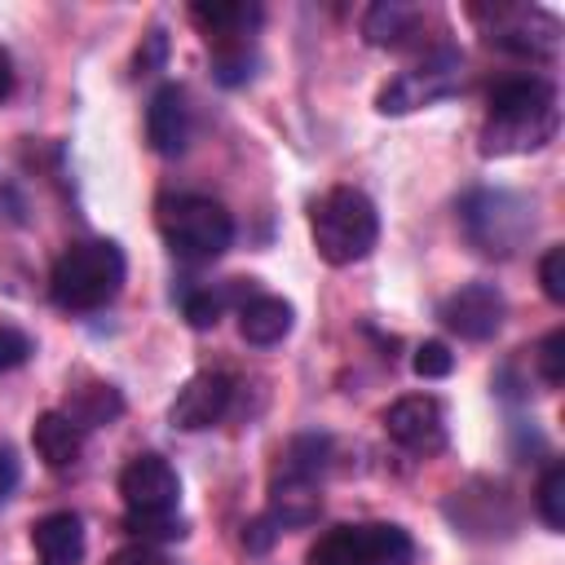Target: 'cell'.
Segmentation results:
<instances>
[{"label":"cell","mask_w":565,"mask_h":565,"mask_svg":"<svg viewBox=\"0 0 565 565\" xmlns=\"http://www.w3.org/2000/svg\"><path fill=\"white\" fill-rule=\"evenodd\" d=\"M119 499H124V530L137 534V543L150 539H185V521H181V477L177 468L146 450L132 455L119 472Z\"/></svg>","instance_id":"3957f363"},{"label":"cell","mask_w":565,"mask_h":565,"mask_svg":"<svg viewBox=\"0 0 565 565\" xmlns=\"http://www.w3.org/2000/svg\"><path fill=\"white\" fill-rule=\"evenodd\" d=\"M13 84H18V75H13V57H9V49L0 44V102L13 93Z\"/></svg>","instance_id":"1f68e13d"},{"label":"cell","mask_w":565,"mask_h":565,"mask_svg":"<svg viewBox=\"0 0 565 565\" xmlns=\"http://www.w3.org/2000/svg\"><path fill=\"white\" fill-rule=\"evenodd\" d=\"M163 62H168V35H163V26H150L132 53V75H154V71H163Z\"/></svg>","instance_id":"4316f807"},{"label":"cell","mask_w":565,"mask_h":565,"mask_svg":"<svg viewBox=\"0 0 565 565\" xmlns=\"http://www.w3.org/2000/svg\"><path fill=\"white\" fill-rule=\"evenodd\" d=\"M539 282H543V296L552 305H565V247H547L543 260H539Z\"/></svg>","instance_id":"83f0119b"},{"label":"cell","mask_w":565,"mask_h":565,"mask_svg":"<svg viewBox=\"0 0 565 565\" xmlns=\"http://www.w3.org/2000/svg\"><path fill=\"white\" fill-rule=\"evenodd\" d=\"M154 225L185 265H212L234 243V216L207 194H163L154 203Z\"/></svg>","instance_id":"52a82bcc"},{"label":"cell","mask_w":565,"mask_h":565,"mask_svg":"<svg viewBox=\"0 0 565 565\" xmlns=\"http://www.w3.org/2000/svg\"><path fill=\"white\" fill-rule=\"evenodd\" d=\"M446 516L455 521V530L477 534V539H494V534H508L512 530L508 494L499 486H490V481H472V486L455 490L446 499Z\"/></svg>","instance_id":"9a60e30c"},{"label":"cell","mask_w":565,"mask_h":565,"mask_svg":"<svg viewBox=\"0 0 565 565\" xmlns=\"http://www.w3.org/2000/svg\"><path fill=\"white\" fill-rule=\"evenodd\" d=\"M331 463V437L327 433H296L269 472V503L265 516L274 530H305L322 512V472Z\"/></svg>","instance_id":"7a4b0ae2"},{"label":"cell","mask_w":565,"mask_h":565,"mask_svg":"<svg viewBox=\"0 0 565 565\" xmlns=\"http://www.w3.org/2000/svg\"><path fill=\"white\" fill-rule=\"evenodd\" d=\"M561 128V97L547 79L539 75H512L490 88L486 119H481V154L486 159H508V154H530L543 150Z\"/></svg>","instance_id":"6da1fadb"},{"label":"cell","mask_w":565,"mask_h":565,"mask_svg":"<svg viewBox=\"0 0 565 565\" xmlns=\"http://www.w3.org/2000/svg\"><path fill=\"white\" fill-rule=\"evenodd\" d=\"M415 539L393 521H344L318 534L305 565H411Z\"/></svg>","instance_id":"30bf717a"},{"label":"cell","mask_w":565,"mask_h":565,"mask_svg":"<svg viewBox=\"0 0 565 565\" xmlns=\"http://www.w3.org/2000/svg\"><path fill=\"white\" fill-rule=\"evenodd\" d=\"M190 137H194L190 97H185L181 84H163V88L150 97V106H146V141H150L154 154L177 159V154H185Z\"/></svg>","instance_id":"2e32d148"},{"label":"cell","mask_w":565,"mask_h":565,"mask_svg":"<svg viewBox=\"0 0 565 565\" xmlns=\"http://www.w3.org/2000/svg\"><path fill=\"white\" fill-rule=\"evenodd\" d=\"M230 402H234V380L225 371H199L177 388V397L168 406V419L181 433H203V428L225 419Z\"/></svg>","instance_id":"5bb4252c"},{"label":"cell","mask_w":565,"mask_h":565,"mask_svg":"<svg viewBox=\"0 0 565 565\" xmlns=\"http://www.w3.org/2000/svg\"><path fill=\"white\" fill-rule=\"evenodd\" d=\"M31 446H35V455L44 459V468L66 472V468H75L79 455H84V433H79L62 411H44V415H35V424H31Z\"/></svg>","instance_id":"44dd1931"},{"label":"cell","mask_w":565,"mask_h":565,"mask_svg":"<svg viewBox=\"0 0 565 565\" xmlns=\"http://www.w3.org/2000/svg\"><path fill=\"white\" fill-rule=\"evenodd\" d=\"M35 565H79L84 561V525L75 512H49L31 525Z\"/></svg>","instance_id":"ffe728a7"},{"label":"cell","mask_w":565,"mask_h":565,"mask_svg":"<svg viewBox=\"0 0 565 565\" xmlns=\"http://www.w3.org/2000/svg\"><path fill=\"white\" fill-rule=\"evenodd\" d=\"M274 539H278V530H274V521H269L265 512H260L252 525H243V547H247V552H269Z\"/></svg>","instance_id":"f546056e"},{"label":"cell","mask_w":565,"mask_h":565,"mask_svg":"<svg viewBox=\"0 0 565 565\" xmlns=\"http://www.w3.org/2000/svg\"><path fill=\"white\" fill-rule=\"evenodd\" d=\"M260 4L252 0H199L190 4V22L199 26L207 53H212V79L225 88H238L256 75V26Z\"/></svg>","instance_id":"5b68a950"},{"label":"cell","mask_w":565,"mask_h":565,"mask_svg":"<svg viewBox=\"0 0 565 565\" xmlns=\"http://www.w3.org/2000/svg\"><path fill=\"white\" fill-rule=\"evenodd\" d=\"M79 433L88 428H102V424H115L124 415V393L106 380H93V375H79L75 384H66V402L57 406Z\"/></svg>","instance_id":"ac0fdd59"},{"label":"cell","mask_w":565,"mask_h":565,"mask_svg":"<svg viewBox=\"0 0 565 565\" xmlns=\"http://www.w3.org/2000/svg\"><path fill=\"white\" fill-rule=\"evenodd\" d=\"M534 508L543 516L547 530H565V463L552 459L539 477V490H534Z\"/></svg>","instance_id":"603a6c76"},{"label":"cell","mask_w":565,"mask_h":565,"mask_svg":"<svg viewBox=\"0 0 565 565\" xmlns=\"http://www.w3.org/2000/svg\"><path fill=\"white\" fill-rule=\"evenodd\" d=\"M459 230L468 247H477L490 260L516 256L534 234V203L516 190L477 185L459 199Z\"/></svg>","instance_id":"ba28073f"},{"label":"cell","mask_w":565,"mask_h":565,"mask_svg":"<svg viewBox=\"0 0 565 565\" xmlns=\"http://www.w3.org/2000/svg\"><path fill=\"white\" fill-rule=\"evenodd\" d=\"M291 322H296V309H291V300H282V296L252 291V296L238 305V335H243L247 344H256V349H269V344L287 340Z\"/></svg>","instance_id":"d6986e66"},{"label":"cell","mask_w":565,"mask_h":565,"mask_svg":"<svg viewBox=\"0 0 565 565\" xmlns=\"http://www.w3.org/2000/svg\"><path fill=\"white\" fill-rule=\"evenodd\" d=\"M411 371H415L419 380H441V375L455 371V353H450L441 340H424V344L415 349V358H411Z\"/></svg>","instance_id":"d4e9b609"},{"label":"cell","mask_w":565,"mask_h":565,"mask_svg":"<svg viewBox=\"0 0 565 565\" xmlns=\"http://www.w3.org/2000/svg\"><path fill=\"white\" fill-rule=\"evenodd\" d=\"M534 366H539V375H543L547 388H561V384H565V327H552V331L539 340Z\"/></svg>","instance_id":"cb8c5ba5"},{"label":"cell","mask_w":565,"mask_h":565,"mask_svg":"<svg viewBox=\"0 0 565 565\" xmlns=\"http://www.w3.org/2000/svg\"><path fill=\"white\" fill-rule=\"evenodd\" d=\"M459 79H463V53L441 40L433 49H424L406 71H397L380 93H375V110L380 115H411V110H424L450 93H459Z\"/></svg>","instance_id":"8fae6325"},{"label":"cell","mask_w":565,"mask_h":565,"mask_svg":"<svg viewBox=\"0 0 565 565\" xmlns=\"http://www.w3.org/2000/svg\"><path fill=\"white\" fill-rule=\"evenodd\" d=\"M124 252L110 238H79L71 243L49 274V300L62 313H97L106 309L124 287Z\"/></svg>","instance_id":"277c9868"},{"label":"cell","mask_w":565,"mask_h":565,"mask_svg":"<svg viewBox=\"0 0 565 565\" xmlns=\"http://www.w3.org/2000/svg\"><path fill=\"white\" fill-rule=\"evenodd\" d=\"M31 353H35V340H31L22 327H9V322H4V327H0V375L26 366Z\"/></svg>","instance_id":"484cf974"},{"label":"cell","mask_w":565,"mask_h":565,"mask_svg":"<svg viewBox=\"0 0 565 565\" xmlns=\"http://www.w3.org/2000/svg\"><path fill=\"white\" fill-rule=\"evenodd\" d=\"M468 18L481 26L486 44L499 53L530 57V62H547L561 53V18L539 4H516V0L468 4Z\"/></svg>","instance_id":"9c48e42d"},{"label":"cell","mask_w":565,"mask_h":565,"mask_svg":"<svg viewBox=\"0 0 565 565\" xmlns=\"http://www.w3.org/2000/svg\"><path fill=\"white\" fill-rule=\"evenodd\" d=\"M106 565H168V556L154 543H124L106 556Z\"/></svg>","instance_id":"f1b7e54d"},{"label":"cell","mask_w":565,"mask_h":565,"mask_svg":"<svg viewBox=\"0 0 565 565\" xmlns=\"http://www.w3.org/2000/svg\"><path fill=\"white\" fill-rule=\"evenodd\" d=\"M309 234H313V247L327 265L344 269V265H358L375 252L380 243V212L375 203L353 190V185H331L313 207H309Z\"/></svg>","instance_id":"8992f818"},{"label":"cell","mask_w":565,"mask_h":565,"mask_svg":"<svg viewBox=\"0 0 565 565\" xmlns=\"http://www.w3.org/2000/svg\"><path fill=\"white\" fill-rule=\"evenodd\" d=\"M384 433L393 446H402L406 455H441L446 441H450V428H446V411L437 397L428 393H406L397 397L388 411H384Z\"/></svg>","instance_id":"7c38bea8"},{"label":"cell","mask_w":565,"mask_h":565,"mask_svg":"<svg viewBox=\"0 0 565 565\" xmlns=\"http://www.w3.org/2000/svg\"><path fill=\"white\" fill-rule=\"evenodd\" d=\"M437 318L446 331H455L459 340H494L503 331V318H508V300L494 282H463L459 291H450L441 305H437Z\"/></svg>","instance_id":"4fadbf2b"},{"label":"cell","mask_w":565,"mask_h":565,"mask_svg":"<svg viewBox=\"0 0 565 565\" xmlns=\"http://www.w3.org/2000/svg\"><path fill=\"white\" fill-rule=\"evenodd\" d=\"M256 291V282L252 278H230V282H199V287H190V291H181V313H185V322L194 327V331H207V327H216L221 322V313L234 305H243L247 296Z\"/></svg>","instance_id":"7402d4cb"},{"label":"cell","mask_w":565,"mask_h":565,"mask_svg":"<svg viewBox=\"0 0 565 565\" xmlns=\"http://www.w3.org/2000/svg\"><path fill=\"white\" fill-rule=\"evenodd\" d=\"M18 477H22V463H18L13 446H9V441H0V503L18 490Z\"/></svg>","instance_id":"4dcf8cb0"},{"label":"cell","mask_w":565,"mask_h":565,"mask_svg":"<svg viewBox=\"0 0 565 565\" xmlns=\"http://www.w3.org/2000/svg\"><path fill=\"white\" fill-rule=\"evenodd\" d=\"M428 22V13L419 4H406V0H375L366 13H362V40L375 44V49H419L424 35L419 26Z\"/></svg>","instance_id":"e0dca14e"}]
</instances>
